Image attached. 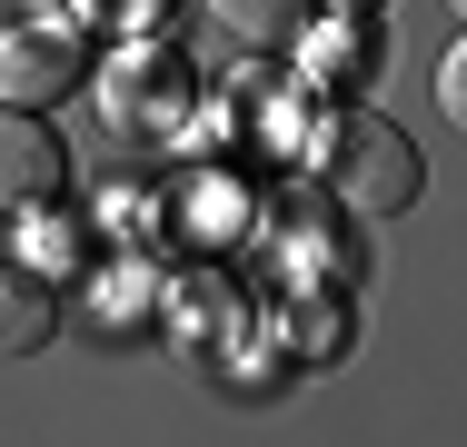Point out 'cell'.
Returning <instances> with one entry per match:
<instances>
[{"instance_id":"3","label":"cell","mask_w":467,"mask_h":447,"mask_svg":"<svg viewBox=\"0 0 467 447\" xmlns=\"http://www.w3.org/2000/svg\"><path fill=\"white\" fill-rule=\"evenodd\" d=\"M189 70L170 40H130L119 60H109V80H99V109H109V130L119 140H170L180 130V109H189Z\"/></svg>"},{"instance_id":"4","label":"cell","mask_w":467,"mask_h":447,"mask_svg":"<svg viewBox=\"0 0 467 447\" xmlns=\"http://www.w3.org/2000/svg\"><path fill=\"white\" fill-rule=\"evenodd\" d=\"M70 179V150L50 140L40 109H0V209H40Z\"/></svg>"},{"instance_id":"5","label":"cell","mask_w":467,"mask_h":447,"mask_svg":"<svg viewBox=\"0 0 467 447\" xmlns=\"http://www.w3.org/2000/svg\"><path fill=\"white\" fill-rule=\"evenodd\" d=\"M50 328H60V298H50L30 268H0V358L50 348Z\"/></svg>"},{"instance_id":"9","label":"cell","mask_w":467,"mask_h":447,"mask_svg":"<svg viewBox=\"0 0 467 447\" xmlns=\"http://www.w3.org/2000/svg\"><path fill=\"white\" fill-rule=\"evenodd\" d=\"M338 10H378V0H338Z\"/></svg>"},{"instance_id":"2","label":"cell","mask_w":467,"mask_h":447,"mask_svg":"<svg viewBox=\"0 0 467 447\" xmlns=\"http://www.w3.org/2000/svg\"><path fill=\"white\" fill-rule=\"evenodd\" d=\"M80 80H90V30L70 10H40V20L0 30V109H50Z\"/></svg>"},{"instance_id":"6","label":"cell","mask_w":467,"mask_h":447,"mask_svg":"<svg viewBox=\"0 0 467 447\" xmlns=\"http://www.w3.org/2000/svg\"><path fill=\"white\" fill-rule=\"evenodd\" d=\"M209 20H219L239 50H298V30H308V0H209Z\"/></svg>"},{"instance_id":"7","label":"cell","mask_w":467,"mask_h":447,"mask_svg":"<svg viewBox=\"0 0 467 447\" xmlns=\"http://www.w3.org/2000/svg\"><path fill=\"white\" fill-rule=\"evenodd\" d=\"M80 30H109V40H160L170 30V0H70Z\"/></svg>"},{"instance_id":"1","label":"cell","mask_w":467,"mask_h":447,"mask_svg":"<svg viewBox=\"0 0 467 447\" xmlns=\"http://www.w3.org/2000/svg\"><path fill=\"white\" fill-rule=\"evenodd\" d=\"M318 170H328V189L358 209V219H398L408 199H418V150L388 130V120H368V109H338L328 130H318Z\"/></svg>"},{"instance_id":"8","label":"cell","mask_w":467,"mask_h":447,"mask_svg":"<svg viewBox=\"0 0 467 447\" xmlns=\"http://www.w3.org/2000/svg\"><path fill=\"white\" fill-rule=\"evenodd\" d=\"M298 40H308V70H318V80H328V70H358V60H368V50H358V30H298Z\"/></svg>"}]
</instances>
